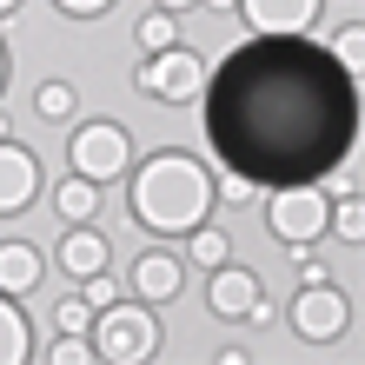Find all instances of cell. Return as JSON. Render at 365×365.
Listing matches in <instances>:
<instances>
[{"label": "cell", "mask_w": 365, "mask_h": 365, "mask_svg": "<svg viewBox=\"0 0 365 365\" xmlns=\"http://www.w3.org/2000/svg\"><path fill=\"white\" fill-rule=\"evenodd\" d=\"M326 226L339 232V240H352V246H359V240H365V206H359V200H339Z\"/></svg>", "instance_id": "ac0fdd59"}, {"label": "cell", "mask_w": 365, "mask_h": 365, "mask_svg": "<svg viewBox=\"0 0 365 365\" xmlns=\"http://www.w3.org/2000/svg\"><path fill=\"white\" fill-rule=\"evenodd\" d=\"M206 299H212V312H220V319H252V312H259V279H252L246 266H220Z\"/></svg>", "instance_id": "9c48e42d"}, {"label": "cell", "mask_w": 365, "mask_h": 365, "mask_svg": "<svg viewBox=\"0 0 365 365\" xmlns=\"http://www.w3.org/2000/svg\"><path fill=\"white\" fill-rule=\"evenodd\" d=\"M206 7H240V0H206Z\"/></svg>", "instance_id": "83f0119b"}, {"label": "cell", "mask_w": 365, "mask_h": 365, "mask_svg": "<svg viewBox=\"0 0 365 365\" xmlns=\"http://www.w3.org/2000/svg\"><path fill=\"white\" fill-rule=\"evenodd\" d=\"M40 192V160L27 153V146L0 140V212H20Z\"/></svg>", "instance_id": "52a82bcc"}, {"label": "cell", "mask_w": 365, "mask_h": 365, "mask_svg": "<svg viewBox=\"0 0 365 365\" xmlns=\"http://www.w3.org/2000/svg\"><path fill=\"white\" fill-rule=\"evenodd\" d=\"M126 160H133L126 126L100 120V126H80V133H73V166H80V180H93V186H100V180H120Z\"/></svg>", "instance_id": "277c9868"}, {"label": "cell", "mask_w": 365, "mask_h": 365, "mask_svg": "<svg viewBox=\"0 0 365 365\" xmlns=\"http://www.w3.org/2000/svg\"><path fill=\"white\" fill-rule=\"evenodd\" d=\"M60 266H67L73 279H87V272H106V240H100V232H87V226H80L73 240L60 246Z\"/></svg>", "instance_id": "7c38bea8"}, {"label": "cell", "mask_w": 365, "mask_h": 365, "mask_svg": "<svg viewBox=\"0 0 365 365\" xmlns=\"http://www.w3.org/2000/svg\"><path fill=\"white\" fill-rule=\"evenodd\" d=\"M113 299H120V286H113V279H106V272H87V306H93V312H106Z\"/></svg>", "instance_id": "7402d4cb"}, {"label": "cell", "mask_w": 365, "mask_h": 365, "mask_svg": "<svg viewBox=\"0 0 365 365\" xmlns=\"http://www.w3.org/2000/svg\"><path fill=\"white\" fill-rule=\"evenodd\" d=\"M0 140H7V113H0Z\"/></svg>", "instance_id": "f1b7e54d"}, {"label": "cell", "mask_w": 365, "mask_h": 365, "mask_svg": "<svg viewBox=\"0 0 365 365\" xmlns=\"http://www.w3.org/2000/svg\"><path fill=\"white\" fill-rule=\"evenodd\" d=\"M0 87H7V47H0Z\"/></svg>", "instance_id": "484cf974"}, {"label": "cell", "mask_w": 365, "mask_h": 365, "mask_svg": "<svg viewBox=\"0 0 365 365\" xmlns=\"http://www.w3.org/2000/svg\"><path fill=\"white\" fill-rule=\"evenodd\" d=\"M160 7H166V14H180V7H200V0H160Z\"/></svg>", "instance_id": "d4e9b609"}, {"label": "cell", "mask_w": 365, "mask_h": 365, "mask_svg": "<svg viewBox=\"0 0 365 365\" xmlns=\"http://www.w3.org/2000/svg\"><path fill=\"white\" fill-rule=\"evenodd\" d=\"M192 259H200V266H226V259H232L226 232H220V226H192Z\"/></svg>", "instance_id": "2e32d148"}, {"label": "cell", "mask_w": 365, "mask_h": 365, "mask_svg": "<svg viewBox=\"0 0 365 365\" xmlns=\"http://www.w3.org/2000/svg\"><path fill=\"white\" fill-rule=\"evenodd\" d=\"M160 352V319L146 312V306H106L93 319V359L106 365H140V359H153Z\"/></svg>", "instance_id": "7a4b0ae2"}, {"label": "cell", "mask_w": 365, "mask_h": 365, "mask_svg": "<svg viewBox=\"0 0 365 365\" xmlns=\"http://www.w3.org/2000/svg\"><path fill=\"white\" fill-rule=\"evenodd\" d=\"M93 206H100V186H93V180H80V173H73L67 186H53V212H67V220H73V226H80V220H87V212H93Z\"/></svg>", "instance_id": "5bb4252c"}, {"label": "cell", "mask_w": 365, "mask_h": 365, "mask_svg": "<svg viewBox=\"0 0 365 365\" xmlns=\"http://www.w3.org/2000/svg\"><path fill=\"white\" fill-rule=\"evenodd\" d=\"M133 80H140V93H153V100H192V93L206 87V67H200L192 53L166 47V53H153V60H146Z\"/></svg>", "instance_id": "5b68a950"}, {"label": "cell", "mask_w": 365, "mask_h": 365, "mask_svg": "<svg viewBox=\"0 0 365 365\" xmlns=\"http://www.w3.org/2000/svg\"><path fill=\"white\" fill-rule=\"evenodd\" d=\"M53 359H60V365H87V359H93V346H87V339H80V332H60Z\"/></svg>", "instance_id": "44dd1931"}, {"label": "cell", "mask_w": 365, "mask_h": 365, "mask_svg": "<svg viewBox=\"0 0 365 365\" xmlns=\"http://www.w3.org/2000/svg\"><path fill=\"white\" fill-rule=\"evenodd\" d=\"M299 279H306V286H319V279H326V266H319L306 246H299Z\"/></svg>", "instance_id": "cb8c5ba5"}, {"label": "cell", "mask_w": 365, "mask_h": 365, "mask_svg": "<svg viewBox=\"0 0 365 365\" xmlns=\"http://www.w3.org/2000/svg\"><path fill=\"white\" fill-rule=\"evenodd\" d=\"M212 206V180L186 153H153L133 180V220L146 232H192Z\"/></svg>", "instance_id": "6da1fadb"}, {"label": "cell", "mask_w": 365, "mask_h": 365, "mask_svg": "<svg viewBox=\"0 0 365 365\" xmlns=\"http://www.w3.org/2000/svg\"><path fill=\"white\" fill-rule=\"evenodd\" d=\"M180 259H173V252H146V259L133 266V286H140V299H173L180 292Z\"/></svg>", "instance_id": "8fae6325"}, {"label": "cell", "mask_w": 365, "mask_h": 365, "mask_svg": "<svg viewBox=\"0 0 365 365\" xmlns=\"http://www.w3.org/2000/svg\"><path fill=\"white\" fill-rule=\"evenodd\" d=\"M14 7H20V0H0V20H7V14H14Z\"/></svg>", "instance_id": "4316f807"}, {"label": "cell", "mask_w": 365, "mask_h": 365, "mask_svg": "<svg viewBox=\"0 0 365 365\" xmlns=\"http://www.w3.org/2000/svg\"><path fill=\"white\" fill-rule=\"evenodd\" d=\"M240 7H246V20H252L266 40H286V34H306V27H312L319 0H240Z\"/></svg>", "instance_id": "ba28073f"}, {"label": "cell", "mask_w": 365, "mask_h": 365, "mask_svg": "<svg viewBox=\"0 0 365 365\" xmlns=\"http://www.w3.org/2000/svg\"><path fill=\"white\" fill-rule=\"evenodd\" d=\"M140 47H146V53H166V47H180V27H173V14H166V7H153V14L140 20Z\"/></svg>", "instance_id": "9a60e30c"}, {"label": "cell", "mask_w": 365, "mask_h": 365, "mask_svg": "<svg viewBox=\"0 0 365 365\" xmlns=\"http://www.w3.org/2000/svg\"><path fill=\"white\" fill-rule=\"evenodd\" d=\"M346 292H332L326 279H319V286H306L299 292V306H292V332L299 339H339L346 332Z\"/></svg>", "instance_id": "8992f818"}, {"label": "cell", "mask_w": 365, "mask_h": 365, "mask_svg": "<svg viewBox=\"0 0 365 365\" xmlns=\"http://www.w3.org/2000/svg\"><path fill=\"white\" fill-rule=\"evenodd\" d=\"M266 220H272V232L286 246H312L319 232H326V220H332V200L319 186H279L272 206H266Z\"/></svg>", "instance_id": "3957f363"}, {"label": "cell", "mask_w": 365, "mask_h": 365, "mask_svg": "<svg viewBox=\"0 0 365 365\" xmlns=\"http://www.w3.org/2000/svg\"><path fill=\"white\" fill-rule=\"evenodd\" d=\"M53 326L87 339V332H93V306H87V299H67V306H53Z\"/></svg>", "instance_id": "ffe728a7"}, {"label": "cell", "mask_w": 365, "mask_h": 365, "mask_svg": "<svg viewBox=\"0 0 365 365\" xmlns=\"http://www.w3.org/2000/svg\"><path fill=\"white\" fill-rule=\"evenodd\" d=\"M27 352H34V339H27V319H20V312H14V299L0 292V365H20Z\"/></svg>", "instance_id": "4fadbf2b"}, {"label": "cell", "mask_w": 365, "mask_h": 365, "mask_svg": "<svg viewBox=\"0 0 365 365\" xmlns=\"http://www.w3.org/2000/svg\"><path fill=\"white\" fill-rule=\"evenodd\" d=\"M60 14H73V20H93V14H113V0H53Z\"/></svg>", "instance_id": "603a6c76"}, {"label": "cell", "mask_w": 365, "mask_h": 365, "mask_svg": "<svg viewBox=\"0 0 365 365\" xmlns=\"http://www.w3.org/2000/svg\"><path fill=\"white\" fill-rule=\"evenodd\" d=\"M34 286H40V252L20 246V240H7V246H0V292L20 299V292H34Z\"/></svg>", "instance_id": "30bf717a"}, {"label": "cell", "mask_w": 365, "mask_h": 365, "mask_svg": "<svg viewBox=\"0 0 365 365\" xmlns=\"http://www.w3.org/2000/svg\"><path fill=\"white\" fill-rule=\"evenodd\" d=\"M34 106H40V120H73V87L67 80H47V87L34 93Z\"/></svg>", "instance_id": "e0dca14e"}, {"label": "cell", "mask_w": 365, "mask_h": 365, "mask_svg": "<svg viewBox=\"0 0 365 365\" xmlns=\"http://www.w3.org/2000/svg\"><path fill=\"white\" fill-rule=\"evenodd\" d=\"M332 53H339V67H346V80H359V60H365V27H346L332 40Z\"/></svg>", "instance_id": "d6986e66"}]
</instances>
